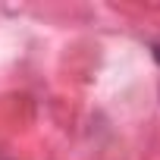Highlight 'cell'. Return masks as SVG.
I'll list each match as a JSON object with an SVG mask.
<instances>
[{
    "instance_id": "6da1fadb",
    "label": "cell",
    "mask_w": 160,
    "mask_h": 160,
    "mask_svg": "<svg viewBox=\"0 0 160 160\" xmlns=\"http://www.w3.org/2000/svg\"><path fill=\"white\" fill-rule=\"evenodd\" d=\"M154 57H157V63H160V47H157V50H154Z\"/></svg>"
}]
</instances>
